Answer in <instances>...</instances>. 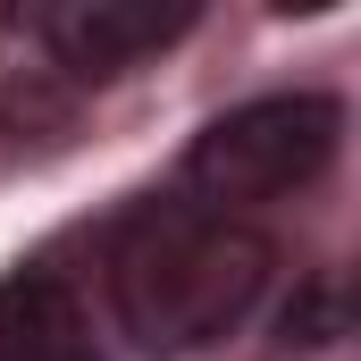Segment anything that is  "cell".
<instances>
[{
	"mask_svg": "<svg viewBox=\"0 0 361 361\" xmlns=\"http://www.w3.org/2000/svg\"><path fill=\"white\" fill-rule=\"evenodd\" d=\"M269 269L277 244L252 219H219L202 202H143L109 244V302L143 353H202L252 319Z\"/></svg>",
	"mask_w": 361,
	"mask_h": 361,
	"instance_id": "6da1fadb",
	"label": "cell"
},
{
	"mask_svg": "<svg viewBox=\"0 0 361 361\" xmlns=\"http://www.w3.org/2000/svg\"><path fill=\"white\" fill-rule=\"evenodd\" d=\"M336 101L319 92H269V101H244L227 109L219 126L193 135L185 152V193L219 219H244L252 202H277L294 185H311L336 160Z\"/></svg>",
	"mask_w": 361,
	"mask_h": 361,
	"instance_id": "7a4b0ae2",
	"label": "cell"
},
{
	"mask_svg": "<svg viewBox=\"0 0 361 361\" xmlns=\"http://www.w3.org/2000/svg\"><path fill=\"white\" fill-rule=\"evenodd\" d=\"M34 25L59 51V68H76V76H126L135 59H152L160 42H177L193 25V8L185 0H68V8H42Z\"/></svg>",
	"mask_w": 361,
	"mask_h": 361,
	"instance_id": "3957f363",
	"label": "cell"
},
{
	"mask_svg": "<svg viewBox=\"0 0 361 361\" xmlns=\"http://www.w3.org/2000/svg\"><path fill=\"white\" fill-rule=\"evenodd\" d=\"M0 361H101L76 294L51 269L0 277Z\"/></svg>",
	"mask_w": 361,
	"mask_h": 361,
	"instance_id": "277c9868",
	"label": "cell"
}]
</instances>
